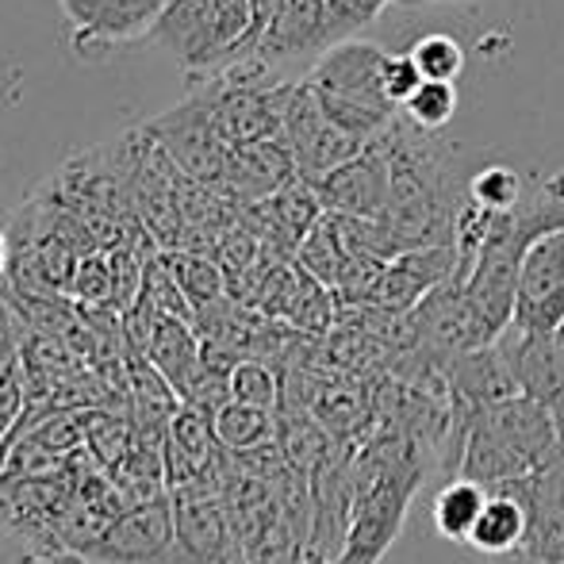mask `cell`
<instances>
[{
  "label": "cell",
  "mask_w": 564,
  "mask_h": 564,
  "mask_svg": "<svg viewBox=\"0 0 564 564\" xmlns=\"http://www.w3.org/2000/svg\"><path fill=\"white\" fill-rule=\"evenodd\" d=\"M557 442L561 431L550 408H542L530 395H511L473 419L460 476L488 491H511L557 449Z\"/></svg>",
  "instance_id": "1"
},
{
  "label": "cell",
  "mask_w": 564,
  "mask_h": 564,
  "mask_svg": "<svg viewBox=\"0 0 564 564\" xmlns=\"http://www.w3.org/2000/svg\"><path fill=\"white\" fill-rule=\"evenodd\" d=\"M150 43L162 46L188 77H219L258 51L250 0H181L165 4Z\"/></svg>",
  "instance_id": "2"
},
{
  "label": "cell",
  "mask_w": 564,
  "mask_h": 564,
  "mask_svg": "<svg viewBox=\"0 0 564 564\" xmlns=\"http://www.w3.org/2000/svg\"><path fill=\"white\" fill-rule=\"evenodd\" d=\"M519 230L527 235L519 273L514 323L527 330L564 327V224H542L527 208H514Z\"/></svg>",
  "instance_id": "3"
},
{
  "label": "cell",
  "mask_w": 564,
  "mask_h": 564,
  "mask_svg": "<svg viewBox=\"0 0 564 564\" xmlns=\"http://www.w3.org/2000/svg\"><path fill=\"white\" fill-rule=\"evenodd\" d=\"M281 139L292 150V158H296L300 177L312 181V185L369 147L365 139H357V134L330 123L312 82L289 85V97H284V112H281Z\"/></svg>",
  "instance_id": "4"
},
{
  "label": "cell",
  "mask_w": 564,
  "mask_h": 564,
  "mask_svg": "<svg viewBox=\"0 0 564 564\" xmlns=\"http://www.w3.org/2000/svg\"><path fill=\"white\" fill-rule=\"evenodd\" d=\"M142 131L154 139V147L185 173L188 181L200 185H216L224 177V165L230 158V142L219 131L216 116H212L208 93H196L185 105L170 108L165 116H158L154 123H147Z\"/></svg>",
  "instance_id": "5"
},
{
  "label": "cell",
  "mask_w": 564,
  "mask_h": 564,
  "mask_svg": "<svg viewBox=\"0 0 564 564\" xmlns=\"http://www.w3.org/2000/svg\"><path fill=\"white\" fill-rule=\"evenodd\" d=\"M496 346L503 349L519 392L538 400L542 408H550V415L557 419V431L564 438V327L527 330L519 323H511L496 338Z\"/></svg>",
  "instance_id": "6"
},
{
  "label": "cell",
  "mask_w": 564,
  "mask_h": 564,
  "mask_svg": "<svg viewBox=\"0 0 564 564\" xmlns=\"http://www.w3.org/2000/svg\"><path fill=\"white\" fill-rule=\"evenodd\" d=\"M173 542H177V527H173L170 496L119 511L97 538L85 564H173Z\"/></svg>",
  "instance_id": "7"
},
{
  "label": "cell",
  "mask_w": 564,
  "mask_h": 564,
  "mask_svg": "<svg viewBox=\"0 0 564 564\" xmlns=\"http://www.w3.org/2000/svg\"><path fill=\"white\" fill-rule=\"evenodd\" d=\"M173 527H177L173 564H246L224 496L208 491L173 496Z\"/></svg>",
  "instance_id": "8"
},
{
  "label": "cell",
  "mask_w": 564,
  "mask_h": 564,
  "mask_svg": "<svg viewBox=\"0 0 564 564\" xmlns=\"http://www.w3.org/2000/svg\"><path fill=\"white\" fill-rule=\"evenodd\" d=\"M58 4L66 23L74 28L82 58H97L93 46L108 54L116 46L150 39L158 15L165 12V0H58Z\"/></svg>",
  "instance_id": "9"
},
{
  "label": "cell",
  "mask_w": 564,
  "mask_h": 564,
  "mask_svg": "<svg viewBox=\"0 0 564 564\" xmlns=\"http://www.w3.org/2000/svg\"><path fill=\"white\" fill-rule=\"evenodd\" d=\"M388 181H392V158H388V131H384L357 158H349L346 165L330 170L323 181H315V188H319V200L327 212L377 219L388 204Z\"/></svg>",
  "instance_id": "10"
},
{
  "label": "cell",
  "mask_w": 564,
  "mask_h": 564,
  "mask_svg": "<svg viewBox=\"0 0 564 564\" xmlns=\"http://www.w3.org/2000/svg\"><path fill=\"white\" fill-rule=\"evenodd\" d=\"M296 177H300L296 158L284 147V139H261L230 150L224 177L216 181V188L230 204L246 208V204H258L265 196H273L276 188H284Z\"/></svg>",
  "instance_id": "11"
},
{
  "label": "cell",
  "mask_w": 564,
  "mask_h": 564,
  "mask_svg": "<svg viewBox=\"0 0 564 564\" xmlns=\"http://www.w3.org/2000/svg\"><path fill=\"white\" fill-rule=\"evenodd\" d=\"M460 265V253L453 242H434V246H415L403 250L395 258H388L384 276L372 304L392 307V312H411L415 304H423L442 281H449Z\"/></svg>",
  "instance_id": "12"
},
{
  "label": "cell",
  "mask_w": 564,
  "mask_h": 564,
  "mask_svg": "<svg viewBox=\"0 0 564 564\" xmlns=\"http://www.w3.org/2000/svg\"><path fill=\"white\" fill-rule=\"evenodd\" d=\"M511 496H519L530 514L527 550L534 557H542L545 564H553L564 538V438L527 480L514 484Z\"/></svg>",
  "instance_id": "13"
},
{
  "label": "cell",
  "mask_w": 564,
  "mask_h": 564,
  "mask_svg": "<svg viewBox=\"0 0 564 564\" xmlns=\"http://www.w3.org/2000/svg\"><path fill=\"white\" fill-rule=\"evenodd\" d=\"M327 46V0H281L269 15L253 58L269 69Z\"/></svg>",
  "instance_id": "14"
},
{
  "label": "cell",
  "mask_w": 564,
  "mask_h": 564,
  "mask_svg": "<svg viewBox=\"0 0 564 564\" xmlns=\"http://www.w3.org/2000/svg\"><path fill=\"white\" fill-rule=\"evenodd\" d=\"M388 51H380L377 43H365V39H341V43H330L323 51V58L315 62L312 77L307 82L315 89L327 93H349V97H380V69H384Z\"/></svg>",
  "instance_id": "15"
},
{
  "label": "cell",
  "mask_w": 564,
  "mask_h": 564,
  "mask_svg": "<svg viewBox=\"0 0 564 564\" xmlns=\"http://www.w3.org/2000/svg\"><path fill=\"white\" fill-rule=\"evenodd\" d=\"M341 446H346V442H338L307 408L276 403V449H281L284 460H289L296 473H304L307 480H312Z\"/></svg>",
  "instance_id": "16"
},
{
  "label": "cell",
  "mask_w": 564,
  "mask_h": 564,
  "mask_svg": "<svg viewBox=\"0 0 564 564\" xmlns=\"http://www.w3.org/2000/svg\"><path fill=\"white\" fill-rule=\"evenodd\" d=\"M527 534L530 514L522 499L511 496V491H488V503H484L480 519L468 534V545L484 557H503V553L527 550Z\"/></svg>",
  "instance_id": "17"
},
{
  "label": "cell",
  "mask_w": 564,
  "mask_h": 564,
  "mask_svg": "<svg viewBox=\"0 0 564 564\" xmlns=\"http://www.w3.org/2000/svg\"><path fill=\"white\" fill-rule=\"evenodd\" d=\"M150 361L173 380L177 392H185L188 380L196 377L204 361V341L196 335V327L188 319H177V315H162L154 327V338L147 346Z\"/></svg>",
  "instance_id": "18"
},
{
  "label": "cell",
  "mask_w": 564,
  "mask_h": 564,
  "mask_svg": "<svg viewBox=\"0 0 564 564\" xmlns=\"http://www.w3.org/2000/svg\"><path fill=\"white\" fill-rule=\"evenodd\" d=\"M212 426H216V442L227 453H250L258 446L276 442V411L258 408V403L227 400L224 408L212 415Z\"/></svg>",
  "instance_id": "19"
},
{
  "label": "cell",
  "mask_w": 564,
  "mask_h": 564,
  "mask_svg": "<svg viewBox=\"0 0 564 564\" xmlns=\"http://www.w3.org/2000/svg\"><path fill=\"white\" fill-rule=\"evenodd\" d=\"M484 503H488V488H480V484L468 480V476H457V480H449L446 488L434 496V511H431L434 530H438L446 542H468Z\"/></svg>",
  "instance_id": "20"
},
{
  "label": "cell",
  "mask_w": 564,
  "mask_h": 564,
  "mask_svg": "<svg viewBox=\"0 0 564 564\" xmlns=\"http://www.w3.org/2000/svg\"><path fill=\"white\" fill-rule=\"evenodd\" d=\"M165 258H170L173 276H177V284L185 289V296L193 300L196 312H200V307H208V304H216V300H224L230 292L227 273H224V265H219L216 253L165 250Z\"/></svg>",
  "instance_id": "21"
},
{
  "label": "cell",
  "mask_w": 564,
  "mask_h": 564,
  "mask_svg": "<svg viewBox=\"0 0 564 564\" xmlns=\"http://www.w3.org/2000/svg\"><path fill=\"white\" fill-rule=\"evenodd\" d=\"M296 265L304 269V273H312L315 281L330 284V289L338 284L341 269H346V250H341V238H338V230H335V219H330V212H323L319 224H315L304 238H300Z\"/></svg>",
  "instance_id": "22"
},
{
  "label": "cell",
  "mask_w": 564,
  "mask_h": 564,
  "mask_svg": "<svg viewBox=\"0 0 564 564\" xmlns=\"http://www.w3.org/2000/svg\"><path fill=\"white\" fill-rule=\"evenodd\" d=\"M85 446L97 453L108 468H116L134 449V423L108 408L85 411Z\"/></svg>",
  "instance_id": "23"
},
{
  "label": "cell",
  "mask_w": 564,
  "mask_h": 564,
  "mask_svg": "<svg viewBox=\"0 0 564 564\" xmlns=\"http://www.w3.org/2000/svg\"><path fill=\"white\" fill-rule=\"evenodd\" d=\"M230 400L276 411V403H281V372H276V365L261 361V357H242V361L230 365Z\"/></svg>",
  "instance_id": "24"
},
{
  "label": "cell",
  "mask_w": 564,
  "mask_h": 564,
  "mask_svg": "<svg viewBox=\"0 0 564 564\" xmlns=\"http://www.w3.org/2000/svg\"><path fill=\"white\" fill-rule=\"evenodd\" d=\"M468 196L491 212H514L522 204V177L503 162H488L468 173Z\"/></svg>",
  "instance_id": "25"
},
{
  "label": "cell",
  "mask_w": 564,
  "mask_h": 564,
  "mask_svg": "<svg viewBox=\"0 0 564 564\" xmlns=\"http://www.w3.org/2000/svg\"><path fill=\"white\" fill-rule=\"evenodd\" d=\"M453 116H457V89H453V82H431L426 77L415 89V97L403 105V119H411L423 131L442 134V127H449Z\"/></svg>",
  "instance_id": "26"
},
{
  "label": "cell",
  "mask_w": 564,
  "mask_h": 564,
  "mask_svg": "<svg viewBox=\"0 0 564 564\" xmlns=\"http://www.w3.org/2000/svg\"><path fill=\"white\" fill-rule=\"evenodd\" d=\"M411 58L431 82H457L465 69V46L453 35H423L411 46Z\"/></svg>",
  "instance_id": "27"
},
{
  "label": "cell",
  "mask_w": 564,
  "mask_h": 564,
  "mask_svg": "<svg viewBox=\"0 0 564 564\" xmlns=\"http://www.w3.org/2000/svg\"><path fill=\"white\" fill-rule=\"evenodd\" d=\"M66 296H74L77 304H112V261L108 253H82L69 276Z\"/></svg>",
  "instance_id": "28"
},
{
  "label": "cell",
  "mask_w": 564,
  "mask_h": 564,
  "mask_svg": "<svg viewBox=\"0 0 564 564\" xmlns=\"http://www.w3.org/2000/svg\"><path fill=\"white\" fill-rule=\"evenodd\" d=\"M395 0H327V46L354 39Z\"/></svg>",
  "instance_id": "29"
},
{
  "label": "cell",
  "mask_w": 564,
  "mask_h": 564,
  "mask_svg": "<svg viewBox=\"0 0 564 564\" xmlns=\"http://www.w3.org/2000/svg\"><path fill=\"white\" fill-rule=\"evenodd\" d=\"M23 411H28V377H23V365L15 357L8 369H0V449L15 434Z\"/></svg>",
  "instance_id": "30"
},
{
  "label": "cell",
  "mask_w": 564,
  "mask_h": 564,
  "mask_svg": "<svg viewBox=\"0 0 564 564\" xmlns=\"http://www.w3.org/2000/svg\"><path fill=\"white\" fill-rule=\"evenodd\" d=\"M423 82H426V77H423V69L415 66L411 51L408 54H388V58H384V69H380V93H384L395 108L408 105Z\"/></svg>",
  "instance_id": "31"
},
{
  "label": "cell",
  "mask_w": 564,
  "mask_h": 564,
  "mask_svg": "<svg viewBox=\"0 0 564 564\" xmlns=\"http://www.w3.org/2000/svg\"><path fill=\"white\" fill-rule=\"evenodd\" d=\"M23 338H28V323L20 319V312L12 307V300L0 292V369H8V365L20 357Z\"/></svg>",
  "instance_id": "32"
},
{
  "label": "cell",
  "mask_w": 564,
  "mask_h": 564,
  "mask_svg": "<svg viewBox=\"0 0 564 564\" xmlns=\"http://www.w3.org/2000/svg\"><path fill=\"white\" fill-rule=\"evenodd\" d=\"M276 4H281V0H250V8H253V31H258V43H261V31H265L269 15L276 12Z\"/></svg>",
  "instance_id": "33"
},
{
  "label": "cell",
  "mask_w": 564,
  "mask_h": 564,
  "mask_svg": "<svg viewBox=\"0 0 564 564\" xmlns=\"http://www.w3.org/2000/svg\"><path fill=\"white\" fill-rule=\"evenodd\" d=\"M491 564H545V561L534 557L530 550H514V553H503V557H491Z\"/></svg>",
  "instance_id": "34"
},
{
  "label": "cell",
  "mask_w": 564,
  "mask_h": 564,
  "mask_svg": "<svg viewBox=\"0 0 564 564\" xmlns=\"http://www.w3.org/2000/svg\"><path fill=\"white\" fill-rule=\"evenodd\" d=\"M8 261H12V242H8L4 227H0V281H4V273H8Z\"/></svg>",
  "instance_id": "35"
},
{
  "label": "cell",
  "mask_w": 564,
  "mask_h": 564,
  "mask_svg": "<svg viewBox=\"0 0 564 564\" xmlns=\"http://www.w3.org/2000/svg\"><path fill=\"white\" fill-rule=\"evenodd\" d=\"M395 4H403V8H431V4H438V0H395Z\"/></svg>",
  "instance_id": "36"
},
{
  "label": "cell",
  "mask_w": 564,
  "mask_h": 564,
  "mask_svg": "<svg viewBox=\"0 0 564 564\" xmlns=\"http://www.w3.org/2000/svg\"><path fill=\"white\" fill-rule=\"evenodd\" d=\"M553 564H564V538H561V545H557V561Z\"/></svg>",
  "instance_id": "37"
},
{
  "label": "cell",
  "mask_w": 564,
  "mask_h": 564,
  "mask_svg": "<svg viewBox=\"0 0 564 564\" xmlns=\"http://www.w3.org/2000/svg\"><path fill=\"white\" fill-rule=\"evenodd\" d=\"M438 4H457V0H438Z\"/></svg>",
  "instance_id": "38"
},
{
  "label": "cell",
  "mask_w": 564,
  "mask_h": 564,
  "mask_svg": "<svg viewBox=\"0 0 564 564\" xmlns=\"http://www.w3.org/2000/svg\"><path fill=\"white\" fill-rule=\"evenodd\" d=\"M165 4H181V0H165Z\"/></svg>",
  "instance_id": "39"
}]
</instances>
